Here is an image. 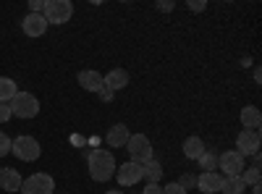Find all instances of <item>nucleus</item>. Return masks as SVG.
<instances>
[{
    "label": "nucleus",
    "mask_w": 262,
    "mask_h": 194,
    "mask_svg": "<svg viewBox=\"0 0 262 194\" xmlns=\"http://www.w3.org/2000/svg\"><path fill=\"white\" fill-rule=\"evenodd\" d=\"M86 165H90V176L95 181H111L116 176V158L111 149H92L86 155Z\"/></svg>",
    "instance_id": "1"
},
{
    "label": "nucleus",
    "mask_w": 262,
    "mask_h": 194,
    "mask_svg": "<svg viewBox=\"0 0 262 194\" xmlns=\"http://www.w3.org/2000/svg\"><path fill=\"white\" fill-rule=\"evenodd\" d=\"M11 153H13L18 160L32 163V160H37V158L42 155V147H39V142H37L34 137L21 134V137H16V139L11 142Z\"/></svg>",
    "instance_id": "2"
},
{
    "label": "nucleus",
    "mask_w": 262,
    "mask_h": 194,
    "mask_svg": "<svg viewBox=\"0 0 262 194\" xmlns=\"http://www.w3.org/2000/svg\"><path fill=\"white\" fill-rule=\"evenodd\" d=\"M8 107H11V116H16V118H34L39 113V100L32 92H18L8 102Z\"/></svg>",
    "instance_id": "3"
},
{
    "label": "nucleus",
    "mask_w": 262,
    "mask_h": 194,
    "mask_svg": "<svg viewBox=\"0 0 262 194\" xmlns=\"http://www.w3.org/2000/svg\"><path fill=\"white\" fill-rule=\"evenodd\" d=\"M48 24H66L74 16L71 0H45V11H42Z\"/></svg>",
    "instance_id": "4"
},
{
    "label": "nucleus",
    "mask_w": 262,
    "mask_h": 194,
    "mask_svg": "<svg viewBox=\"0 0 262 194\" xmlns=\"http://www.w3.org/2000/svg\"><path fill=\"white\" fill-rule=\"evenodd\" d=\"M126 153H128L131 160L139 163V165H144L147 160H152V142H149V137H144V134H131L128 142H126Z\"/></svg>",
    "instance_id": "5"
},
{
    "label": "nucleus",
    "mask_w": 262,
    "mask_h": 194,
    "mask_svg": "<svg viewBox=\"0 0 262 194\" xmlns=\"http://www.w3.org/2000/svg\"><path fill=\"white\" fill-rule=\"evenodd\" d=\"M53 189H55V181H53V176H48V174H32L29 179H24L21 181V194H53Z\"/></svg>",
    "instance_id": "6"
},
{
    "label": "nucleus",
    "mask_w": 262,
    "mask_h": 194,
    "mask_svg": "<svg viewBox=\"0 0 262 194\" xmlns=\"http://www.w3.org/2000/svg\"><path fill=\"white\" fill-rule=\"evenodd\" d=\"M217 168H221L226 176H242V170H244V155H238L236 149H228V153L217 155Z\"/></svg>",
    "instance_id": "7"
},
{
    "label": "nucleus",
    "mask_w": 262,
    "mask_h": 194,
    "mask_svg": "<svg viewBox=\"0 0 262 194\" xmlns=\"http://www.w3.org/2000/svg\"><path fill=\"white\" fill-rule=\"evenodd\" d=\"M116 179H118V186H134L142 181V165L128 160V163H121V168H116Z\"/></svg>",
    "instance_id": "8"
},
{
    "label": "nucleus",
    "mask_w": 262,
    "mask_h": 194,
    "mask_svg": "<svg viewBox=\"0 0 262 194\" xmlns=\"http://www.w3.org/2000/svg\"><path fill=\"white\" fill-rule=\"evenodd\" d=\"M259 144H262L259 132H247V128H244V132L236 137V153L238 155H257Z\"/></svg>",
    "instance_id": "9"
},
{
    "label": "nucleus",
    "mask_w": 262,
    "mask_h": 194,
    "mask_svg": "<svg viewBox=\"0 0 262 194\" xmlns=\"http://www.w3.org/2000/svg\"><path fill=\"white\" fill-rule=\"evenodd\" d=\"M21 29H24L27 37H42L48 29V21L42 13H27L24 21H21Z\"/></svg>",
    "instance_id": "10"
},
{
    "label": "nucleus",
    "mask_w": 262,
    "mask_h": 194,
    "mask_svg": "<svg viewBox=\"0 0 262 194\" xmlns=\"http://www.w3.org/2000/svg\"><path fill=\"white\" fill-rule=\"evenodd\" d=\"M221 186H223V176L217 174V170H210V174L196 176V189L205 191V194H215V191H221Z\"/></svg>",
    "instance_id": "11"
},
{
    "label": "nucleus",
    "mask_w": 262,
    "mask_h": 194,
    "mask_svg": "<svg viewBox=\"0 0 262 194\" xmlns=\"http://www.w3.org/2000/svg\"><path fill=\"white\" fill-rule=\"evenodd\" d=\"M102 87L111 90V92H121L123 87H128V74L123 69H113L111 74L102 76Z\"/></svg>",
    "instance_id": "12"
},
{
    "label": "nucleus",
    "mask_w": 262,
    "mask_h": 194,
    "mask_svg": "<svg viewBox=\"0 0 262 194\" xmlns=\"http://www.w3.org/2000/svg\"><path fill=\"white\" fill-rule=\"evenodd\" d=\"M79 84L86 92H100L102 90V74L92 71V69H84V71H79Z\"/></svg>",
    "instance_id": "13"
},
{
    "label": "nucleus",
    "mask_w": 262,
    "mask_h": 194,
    "mask_svg": "<svg viewBox=\"0 0 262 194\" xmlns=\"http://www.w3.org/2000/svg\"><path fill=\"white\" fill-rule=\"evenodd\" d=\"M128 137H131L128 126H123V123H116V126H111V132L105 134V142L111 144V147H126Z\"/></svg>",
    "instance_id": "14"
},
{
    "label": "nucleus",
    "mask_w": 262,
    "mask_h": 194,
    "mask_svg": "<svg viewBox=\"0 0 262 194\" xmlns=\"http://www.w3.org/2000/svg\"><path fill=\"white\" fill-rule=\"evenodd\" d=\"M21 181H24V179L18 176L16 168H0V189L18 191V189H21Z\"/></svg>",
    "instance_id": "15"
},
{
    "label": "nucleus",
    "mask_w": 262,
    "mask_h": 194,
    "mask_svg": "<svg viewBox=\"0 0 262 194\" xmlns=\"http://www.w3.org/2000/svg\"><path fill=\"white\" fill-rule=\"evenodd\" d=\"M242 123H244L247 132H259V126H262V113H259V107L247 105L244 111H242Z\"/></svg>",
    "instance_id": "16"
},
{
    "label": "nucleus",
    "mask_w": 262,
    "mask_h": 194,
    "mask_svg": "<svg viewBox=\"0 0 262 194\" xmlns=\"http://www.w3.org/2000/svg\"><path fill=\"white\" fill-rule=\"evenodd\" d=\"M142 179L147 181V184H158L160 179H163V165L152 158V160H147L144 165H142Z\"/></svg>",
    "instance_id": "17"
},
{
    "label": "nucleus",
    "mask_w": 262,
    "mask_h": 194,
    "mask_svg": "<svg viewBox=\"0 0 262 194\" xmlns=\"http://www.w3.org/2000/svg\"><path fill=\"white\" fill-rule=\"evenodd\" d=\"M202 153H205V142H202L200 137H186V139H184V158L196 160Z\"/></svg>",
    "instance_id": "18"
},
{
    "label": "nucleus",
    "mask_w": 262,
    "mask_h": 194,
    "mask_svg": "<svg viewBox=\"0 0 262 194\" xmlns=\"http://www.w3.org/2000/svg\"><path fill=\"white\" fill-rule=\"evenodd\" d=\"M18 95V84L8 76H0V102H11Z\"/></svg>",
    "instance_id": "19"
},
{
    "label": "nucleus",
    "mask_w": 262,
    "mask_h": 194,
    "mask_svg": "<svg viewBox=\"0 0 262 194\" xmlns=\"http://www.w3.org/2000/svg\"><path fill=\"white\" fill-rule=\"evenodd\" d=\"M221 191H223V194H244V191H247V184L242 181V176H226Z\"/></svg>",
    "instance_id": "20"
},
{
    "label": "nucleus",
    "mask_w": 262,
    "mask_h": 194,
    "mask_svg": "<svg viewBox=\"0 0 262 194\" xmlns=\"http://www.w3.org/2000/svg\"><path fill=\"white\" fill-rule=\"evenodd\" d=\"M196 163H200V168H202V174H210V170H217V155L215 153H205L196 158Z\"/></svg>",
    "instance_id": "21"
},
{
    "label": "nucleus",
    "mask_w": 262,
    "mask_h": 194,
    "mask_svg": "<svg viewBox=\"0 0 262 194\" xmlns=\"http://www.w3.org/2000/svg\"><path fill=\"white\" fill-rule=\"evenodd\" d=\"M176 184H179L184 191H189V189H194V186H196V176H194V174H184Z\"/></svg>",
    "instance_id": "22"
},
{
    "label": "nucleus",
    "mask_w": 262,
    "mask_h": 194,
    "mask_svg": "<svg viewBox=\"0 0 262 194\" xmlns=\"http://www.w3.org/2000/svg\"><path fill=\"white\" fill-rule=\"evenodd\" d=\"M11 142H13V139H11L8 134H3V132H0V158L11 153Z\"/></svg>",
    "instance_id": "23"
},
{
    "label": "nucleus",
    "mask_w": 262,
    "mask_h": 194,
    "mask_svg": "<svg viewBox=\"0 0 262 194\" xmlns=\"http://www.w3.org/2000/svg\"><path fill=\"white\" fill-rule=\"evenodd\" d=\"M163 194H186V191H184L176 181H173V184H165V186H163Z\"/></svg>",
    "instance_id": "24"
},
{
    "label": "nucleus",
    "mask_w": 262,
    "mask_h": 194,
    "mask_svg": "<svg viewBox=\"0 0 262 194\" xmlns=\"http://www.w3.org/2000/svg\"><path fill=\"white\" fill-rule=\"evenodd\" d=\"M6 121H11V107L8 102H0V123H6Z\"/></svg>",
    "instance_id": "25"
},
{
    "label": "nucleus",
    "mask_w": 262,
    "mask_h": 194,
    "mask_svg": "<svg viewBox=\"0 0 262 194\" xmlns=\"http://www.w3.org/2000/svg\"><path fill=\"white\" fill-rule=\"evenodd\" d=\"M45 11V0H32L29 3V13H42Z\"/></svg>",
    "instance_id": "26"
},
{
    "label": "nucleus",
    "mask_w": 262,
    "mask_h": 194,
    "mask_svg": "<svg viewBox=\"0 0 262 194\" xmlns=\"http://www.w3.org/2000/svg\"><path fill=\"white\" fill-rule=\"evenodd\" d=\"M191 11H205L207 8V3H205V0H189V3H186Z\"/></svg>",
    "instance_id": "27"
},
{
    "label": "nucleus",
    "mask_w": 262,
    "mask_h": 194,
    "mask_svg": "<svg viewBox=\"0 0 262 194\" xmlns=\"http://www.w3.org/2000/svg\"><path fill=\"white\" fill-rule=\"evenodd\" d=\"M142 194H163V186L160 184H147Z\"/></svg>",
    "instance_id": "28"
},
{
    "label": "nucleus",
    "mask_w": 262,
    "mask_h": 194,
    "mask_svg": "<svg viewBox=\"0 0 262 194\" xmlns=\"http://www.w3.org/2000/svg\"><path fill=\"white\" fill-rule=\"evenodd\" d=\"M173 8H176V3H170V0H165V3H163V0H160V3H158V11H173Z\"/></svg>",
    "instance_id": "29"
},
{
    "label": "nucleus",
    "mask_w": 262,
    "mask_h": 194,
    "mask_svg": "<svg viewBox=\"0 0 262 194\" xmlns=\"http://www.w3.org/2000/svg\"><path fill=\"white\" fill-rule=\"evenodd\" d=\"M100 97H102V100L107 102V100H113V92H111V90H105V87H102V90H100Z\"/></svg>",
    "instance_id": "30"
},
{
    "label": "nucleus",
    "mask_w": 262,
    "mask_h": 194,
    "mask_svg": "<svg viewBox=\"0 0 262 194\" xmlns=\"http://www.w3.org/2000/svg\"><path fill=\"white\" fill-rule=\"evenodd\" d=\"M254 81H257V84L262 81V71H259V69H254Z\"/></svg>",
    "instance_id": "31"
},
{
    "label": "nucleus",
    "mask_w": 262,
    "mask_h": 194,
    "mask_svg": "<svg viewBox=\"0 0 262 194\" xmlns=\"http://www.w3.org/2000/svg\"><path fill=\"white\" fill-rule=\"evenodd\" d=\"M105 194H123V191H121V189H107Z\"/></svg>",
    "instance_id": "32"
},
{
    "label": "nucleus",
    "mask_w": 262,
    "mask_h": 194,
    "mask_svg": "<svg viewBox=\"0 0 262 194\" xmlns=\"http://www.w3.org/2000/svg\"><path fill=\"white\" fill-rule=\"evenodd\" d=\"M252 194H262V189H259V184H257V186H252Z\"/></svg>",
    "instance_id": "33"
}]
</instances>
